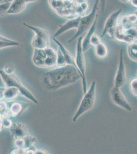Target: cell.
<instances>
[{"label": "cell", "instance_id": "1", "mask_svg": "<svg viewBox=\"0 0 137 154\" xmlns=\"http://www.w3.org/2000/svg\"><path fill=\"white\" fill-rule=\"evenodd\" d=\"M82 79V74L76 67L66 65L45 73L43 77V82L45 88L49 91H56Z\"/></svg>", "mask_w": 137, "mask_h": 154}, {"label": "cell", "instance_id": "2", "mask_svg": "<svg viewBox=\"0 0 137 154\" xmlns=\"http://www.w3.org/2000/svg\"><path fill=\"white\" fill-rule=\"evenodd\" d=\"M96 96V81L94 80L89 89L84 94L78 109L73 116L72 119L73 122H76L82 115L93 109L95 103Z\"/></svg>", "mask_w": 137, "mask_h": 154}, {"label": "cell", "instance_id": "3", "mask_svg": "<svg viewBox=\"0 0 137 154\" xmlns=\"http://www.w3.org/2000/svg\"><path fill=\"white\" fill-rule=\"evenodd\" d=\"M0 75L5 87H16L19 89L21 94L28 99V100H30L35 104H39V102L34 95L26 86L24 85V84L15 74L8 75L2 69L0 71Z\"/></svg>", "mask_w": 137, "mask_h": 154}, {"label": "cell", "instance_id": "4", "mask_svg": "<svg viewBox=\"0 0 137 154\" xmlns=\"http://www.w3.org/2000/svg\"><path fill=\"white\" fill-rule=\"evenodd\" d=\"M99 2L100 0H96L91 12L87 15L81 16L79 25L77 29L76 32L72 37L70 39L68 42L69 43L72 42L75 39L82 36L83 33L88 32L91 27L92 26L98 14L97 11L98 9Z\"/></svg>", "mask_w": 137, "mask_h": 154}, {"label": "cell", "instance_id": "5", "mask_svg": "<svg viewBox=\"0 0 137 154\" xmlns=\"http://www.w3.org/2000/svg\"><path fill=\"white\" fill-rule=\"evenodd\" d=\"M23 24L35 33V36L31 41V45L34 49H44L49 47L50 35L47 30L26 23Z\"/></svg>", "mask_w": 137, "mask_h": 154}, {"label": "cell", "instance_id": "6", "mask_svg": "<svg viewBox=\"0 0 137 154\" xmlns=\"http://www.w3.org/2000/svg\"><path fill=\"white\" fill-rule=\"evenodd\" d=\"M83 37H81L77 38L76 44V53L75 57V63L77 68L79 70L82 75V89L84 94L86 93L87 91V82L86 79V67H85V54L82 47V41Z\"/></svg>", "mask_w": 137, "mask_h": 154}, {"label": "cell", "instance_id": "7", "mask_svg": "<svg viewBox=\"0 0 137 154\" xmlns=\"http://www.w3.org/2000/svg\"><path fill=\"white\" fill-rule=\"evenodd\" d=\"M48 3L51 9L61 17L71 19L78 16L76 11L68 9L64 0H48Z\"/></svg>", "mask_w": 137, "mask_h": 154}, {"label": "cell", "instance_id": "8", "mask_svg": "<svg viewBox=\"0 0 137 154\" xmlns=\"http://www.w3.org/2000/svg\"><path fill=\"white\" fill-rule=\"evenodd\" d=\"M127 81V74L125 63L124 60L123 49L119 51V58L118 62V68L114 80V86L121 88L125 84Z\"/></svg>", "mask_w": 137, "mask_h": 154}, {"label": "cell", "instance_id": "9", "mask_svg": "<svg viewBox=\"0 0 137 154\" xmlns=\"http://www.w3.org/2000/svg\"><path fill=\"white\" fill-rule=\"evenodd\" d=\"M111 98L114 103L118 106L129 112H131L133 110L132 106L127 101V99L120 91V88L114 86L112 89Z\"/></svg>", "mask_w": 137, "mask_h": 154}, {"label": "cell", "instance_id": "10", "mask_svg": "<svg viewBox=\"0 0 137 154\" xmlns=\"http://www.w3.org/2000/svg\"><path fill=\"white\" fill-rule=\"evenodd\" d=\"M122 9L121 8L113 12L110 14L106 20L104 24L103 31L101 35V37L103 38L108 34V32L113 29L118 24V19L119 16L121 13Z\"/></svg>", "mask_w": 137, "mask_h": 154}, {"label": "cell", "instance_id": "11", "mask_svg": "<svg viewBox=\"0 0 137 154\" xmlns=\"http://www.w3.org/2000/svg\"><path fill=\"white\" fill-rule=\"evenodd\" d=\"M81 16H78L77 17L69 19L66 22L61 25L56 32L54 33L53 37L57 38L60 35H63L66 32H68L70 30L73 29H77L78 28L80 22Z\"/></svg>", "mask_w": 137, "mask_h": 154}, {"label": "cell", "instance_id": "12", "mask_svg": "<svg viewBox=\"0 0 137 154\" xmlns=\"http://www.w3.org/2000/svg\"><path fill=\"white\" fill-rule=\"evenodd\" d=\"M42 0H13L10 8L6 12V14H16L22 12L28 3L31 2H39Z\"/></svg>", "mask_w": 137, "mask_h": 154}, {"label": "cell", "instance_id": "13", "mask_svg": "<svg viewBox=\"0 0 137 154\" xmlns=\"http://www.w3.org/2000/svg\"><path fill=\"white\" fill-rule=\"evenodd\" d=\"M11 135L14 139L24 138L29 134L27 126L22 123H15L10 128Z\"/></svg>", "mask_w": 137, "mask_h": 154}, {"label": "cell", "instance_id": "14", "mask_svg": "<svg viewBox=\"0 0 137 154\" xmlns=\"http://www.w3.org/2000/svg\"><path fill=\"white\" fill-rule=\"evenodd\" d=\"M48 58L45 50L34 49L32 60L35 66L45 68V63Z\"/></svg>", "mask_w": 137, "mask_h": 154}, {"label": "cell", "instance_id": "15", "mask_svg": "<svg viewBox=\"0 0 137 154\" xmlns=\"http://www.w3.org/2000/svg\"><path fill=\"white\" fill-rule=\"evenodd\" d=\"M98 17V14H97V17L96 18L95 21H94L93 24L92 25V26L91 27V28L87 32V35L82 39V47L84 53L87 52L92 46L91 44V40L93 35L95 34Z\"/></svg>", "mask_w": 137, "mask_h": 154}, {"label": "cell", "instance_id": "16", "mask_svg": "<svg viewBox=\"0 0 137 154\" xmlns=\"http://www.w3.org/2000/svg\"><path fill=\"white\" fill-rule=\"evenodd\" d=\"M52 40L56 44H57L58 47L59 48V49H61V51L63 53V55L66 59L67 65H74L76 67V65L75 63V59L74 58V57L72 56L71 53H70L69 51L64 47V45L56 38L52 37Z\"/></svg>", "mask_w": 137, "mask_h": 154}, {"label": "cell", "instance_id": "17", "mask_svg": "<svg viewBox=\"0 0 137 154\" xmlns=\"http://www.w3.org/2000/svg\"><path fill=\"white\" fill-rule=\"evenodd\" d=\"M27 105H28L23 102H13L9 107L11 115L13 117H17L25 110L26 107H27Z\"/></svg>", "mask_w": 137, "mask_h": 154}, {"label": "cell", "instance_id": "18", "mask_svg": "<svg viewBox=\"0 0 137 154\" xmlns=\"http://www.w3.org/2000/svg\"><path fill=\"white\" fill-rule=\"evenodd\" d=\"M20 93L19 90L14 86L5 87L3 92V97L6 100H11L17 97Z\"/></svg>", "mask_w": 137, "mask_h": 154}, {"label": "cell", "instance_id": "19", "mask_svg": "<svg viewBox=\"0 0 137 154\" xmlns=\"http://www.w3.org/2000/svg\"><path fill=\"white\" fill-rule=\"evenodd\" d=\"M21 44L16 41L13 40L3 35H0V48L3 49L5 48L12 47V46H19Z\"/></svg>", "mask_w": 137, "mask_h": 154}, {"label": "cell", "instance_id": "20", "mask_svg": "<svg viewBox=\"0 0 137 154\" xmlns=\"http://www.w3.org/2000/svg\"><path fill=\"white\" fill-rule=\"evenodd\" d=\"M127 54L130 59L137 62V39L129 44L127 46Z\"/></svg>", "mask_w": 137, "mask_h": 154}, {"label": "cell", "instance_id": "21", "mask_svg": "<svg viewBox=\"0 0 137 154\" xmlns=\"http://www.w3.org/2000/svg\"><path fill=\"white\" fill-rule=\"evenodd\" d=\"M95 52L97 57L104 58L108 56V49L105 44L101 42L100 44L95 46Z\"/></svg>", "mask_w": 137, "mask_h": 154}, {"label": "cell", "instance_id": "22", "mask_svg": "<svg viewBox=\"0 0 137 154\" xmlns=\"http://www.w3.org/2000/svg\"><path fill=\"white\" fill-rule=\"evenodd\" d=\"M24 139L25 142V149H30L33 147L35 143L37 141V139L36 138V137L30 135V134L27 135L25 138H24Z\"/></svg>", "mask_w": 137, "mask_h": 154}, {"label": "cell", "instance_id": "23", "mask_svg": "<svg viewBox=\"0 0 137 154\" xmlns=\"http://www.w3.org/2000/svg\"><path fill=\"white\" fill-rule=\"evenodd\" d=\"M67 65L66 59L61 49H58L57 51V66L58 67L64 66Z\"/></svg>", "mask_w": 137, "mask_h": 154}, {"label": "cell", "instance_id": "24", "mask_svg": "<svg viewBox=\"0 0 137 154\" xmlns=\"http://www.w3.org/2000/svg\"><path fill=\"white\" fill-rule=\"evenodd\" d=\"M124 32L127 35H130L135 39H137V27L133 26L124 30Z\"/></svg>", "mask_w": 137, "mask_h": 154}, {"label": "cell", "instance_id": "25", "mask_svg": "<svg viewBox=\"0 0 137 154\" xmlns=\"http://www.w3.org/2000/svg\"><path fill=\"white\" fill-rule=\"evenodd\" d=\"M12 122L11 120L9 118H3L1 117V128H10L12 126Z\"/></svg>", "mask_w": 137, "mask_h": 154}, {"label": "cell", "instance_id": "26", "mask_svg": "<svg viewBox=\"0 0 137 154\" xmlns=\"http://www.w3.org/2000/svg\"><path fill=\"white\" fill-rule=\"evenodd\" d=\"M101 42V36L96 35V34H94L91 40V45L96 46L97 45L100 44Z\"/></svg>", "mask_w": 137, "mask_h": 154}, {"label": "cell", "instance_id": "27", "mask_svg": "<svg viewBox=\"0 0 137 154\" xmlns=\"http://www.w3.org/2000/svg\"><path fill=\"white\" fill-rule=\"evenodd\" d=\"M130 88L132 93L137 96V78H135L130 81Z\"/></svg>", "mask_w": 137, "mask_h": 154}, {"label": "cell", "instance_id": "28", "mask_svg": "<svg viewBox=\"0 0 137 154\" xmlns=\"http://www.w3.org/2000/svg\"><path fill=\"white\" fill-rule=\"evenodd\" d=\"M4 71L5 72V73L8 74V75H12L14 74L15 72V67L14 65L11 64H8L5 65V66L4 67Z\"/></svg>", "mask_w": 137, "mask_h": 154}, {"label": "cell", "instance_id": "29", "mask_svg": "<svg viewBox=\"0 0 137 154\" xmlns=\"http://www.w3.org/2000/svg\"><path fill=\"white\" fill-rule=\"evenodd\" d=\"M12 3L8 2V3H5L0 4V11H1V14H3V13H6L9 11V9H10L11 5Z\"/></svg>", "mask_w": 137, "mask_h": 154}, {"label": "cell", "instance_id": "30", "mask_svg": "<svg viewBox=\"0 0 137 154\" xmlns=\"http://www.w3.org/2000/svg\"><path fill=\"white\" fill-rule=\"evenodd\" d=\"M14 144L18 148H25V142L24 139L20 138L15 139Z\"/></svg>", "mask_w": 137, "mask_h": 154}, {"label": "cell", "instance_id": "31", "mask_svg": "<svg viewBox=\"0 0 137 154\" xmlns=\"http://www.w3.org/2000/svg\"><path fill=\"white\" fill-rule=\"evenodd\" d=\"M27 149L25 148H18L14 149L11 151L10 154H26Z\"/></svg>", "mask_w": 137, "mask_h": 154}, {"label": "cell", "instance_id": "32", "mask_svg": "<svg viewBox=\"0 0 137 154\" xmlns=\"http://www.w3.org/2000/svg\"><path fill=\"white\" fill-rule=\"evenodd\" d=\"M106 2H107V0H100L101 12H102V13L104 12V10H105V8H106Z\"/></svg>", "mask_w": 137, "mask_h": 154}, {"label": "cell", "instance_id": "33", "mask_svg": "<svg viewBox=\"0 0 137 154\" xmlns=\"http://www.w3.org/2000/svg\"><path fill=\"white\" fill-rule=\"evenodd\" d=\"M35 154H48L47 151L43 150V149H35Z\"/></svg>", "mask_w": 137, "mask_h": 154}, {"label": "cell", "instance_id": "34", "mask_svg": "<svg viewBox=\"0 0 137 154\" xmlns=\"http://www.w3.org/2000/svg\"><path fill=\"white\" fill-rule=\"evenodd\" d=\"M35 154V150H34L32 148L27 149L26 154Z\"/></svg>", "mask_w": 137, "mask_h": 154}, {"label": "cell", "instance_id": "35", "mask_svg": "<svg viewBox=\"0 0 137 154\" xmlns=\"http://www.w3.org/2000/svg\"><path fill=\"white\" fill-rule=\"evenodd\" d=\"M13 0H1L0 4L5 3H8V2H10V3H12Z\"/></svg>", "mask_w": 137, "mask_h": 154}, {"label": "cell", "instance_id": "36", "mask_svg": "<svg viewBox=\"0 0 137 154\" xmlns=\"http://www.w3.org/2000/svg\"><path fill=\"white\" fill-rule=\"evenodd\" d=\"M120 1L121 2L126 3H127V2H130V0H120Z\"/></svg>", "mask_w": 137, "mask_h": 154}, {"label": "cell", "instance_id": "37", "mask_svg": "<svg viewBox=\"0 0 137 154\" xmlns=\"http://www.w3.org/2000/svg\"><path fill=\"white\" fill-rule=\"evenodd\" d=\"M136 27H137V23L136 24Z\"/></svg>", "mask_w": 137, "mask_h": 154}]
</instances>
